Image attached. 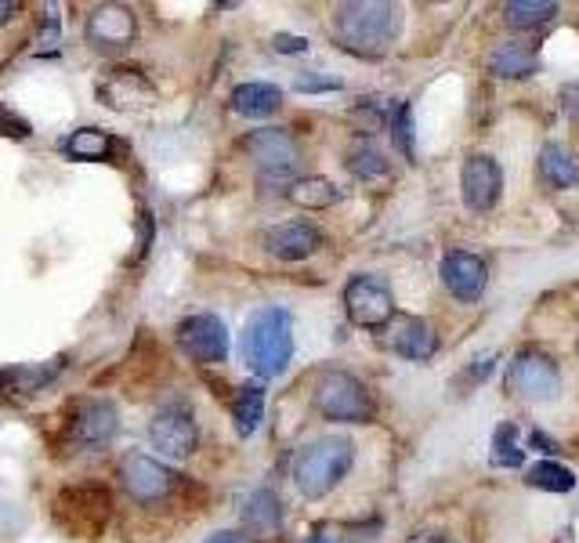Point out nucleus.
Masks as SVG:
<instances>
[{
	"instance_id": "1",
	"label": "nucleus",
	"mask_w": 579,
	"mask_h": 543,
	"mask_svg": "<svg viewBox=\"0 0 579 543\" xmlns=\"http://www.w3.org/2000/svg\"><path fill=\"white\" fill-rule=\"evenodd\" d=\"M334 30L340 47L356 55H384L398 37V8L384 4V0H351V4H337Z\"/></svg>"
},
{
	"instance_id": "2",
	"label": "nucleus",
	"mask_w": 579,
	"mask_h": 543,
	"mask_svg": "<svg viewBox=\"0 0 579 543\" xmlns=\"http://www.w3.org/2000/svg\"><path fill=\"white\" fill-rule=\"evenodd\" d=\"M351 464H356V446L340 435H323L293 457V486L301 489V497L319 500L348 475Z\"/></svg>"
},
{
	"instance_id": "3",
	"label": "nucleus",
	"mask_w": 579,
	"mask_h": 543,
	"mask_svg": "<svg viewBox=\"0 0 579 543\" xmlns=\"http://www.w3.org/2000/svg\"><path fill=\"white\" fill-rule=\"evenodd\" d=\"M246 362L257 377H279L290 366L293 356V323L290 312L279 309V304H268V309L254 312V319L246 323Z\"/></svg>"
},
{
	"instance_id": "4",
	"label": "nucleus",
	"mask_w": 579,
	"mask_h": 543,
	"mask_svg": "<svg viewBox=\"0 0 579 543\" xmlns=\"http://www.w3.org/2000/svg\"><path fill=\"white\" fill-rule=\"evenodd\" d=\"M315 409L326 420L340 424H366L373 420V398L366 392V384L359 377H351L345 370H326L315 381Z\"/></svg>"
},
{
	"instance_id": "5",
	"label": "nucleus",
	"mask_w": 579,
	"mask_h": 543,
	"mask_svg": "<svg viewBox=\"0 0 579 543\" xmlns=\"http://www.w3.org/2000/svg\"><path fill=\"white\" fill-rule=\"evenodd\" d=\"M243 149L251 152L257 174H262V182H279V185H290V174L298 171L301 163V149L293 135L279 131V127H262V131H254L251 138L243 141Z\"/></svg>"
},
{
	"instance_id": "6",
	"label": "nucleus",
	"mask_w": 579,
	"mask_h": 543,
	"mask_svg": "<svg viewBox=\"0 0 579 543\" xmlns=\"http://www.w3.org/2000/svg\"><path fill=\"white\" fill-rule=\"evenodd\" d=\"M345 312L356 326L381 330L395 319V298L381 276H356L345 287Z\"/></svg>"
},
{
	"instance_id": "7",
	"label": "nucleus",
	"mask_w": 579,
	"mask_h": 543,
	"mask_svg": "<svg viewBox=\"0 0 579 543\" xmlns=\"http://www.w3.org/2000/svg\"><path fill=\"white\" fill-rule=\"evenodd\" d=\"M149 439L163 457L185 460L196 453L199 428H196V413L185 403H167L157 409V417L149 424Z\"/></svg>"
},
{
	"instance_id": "8",
	"label": "nucleus",
	"mask_w": 579,
	"mask_h": 543,
	"mask_svg": "<svg viewBox=\"0 0 579 543\" xmlns=\"http://www.w3.org/2000/svg\"><path fill=\"white\" fill-rule=\"evenodd\" d=\"M507 388L514 395L529 398V403H543V398H554L561 388V370L558 362L543 351H518L511 370H507Z\"/></svg>"
},
{
	"instance_id": "9",
	"label": "nucleus",
	"mask_w": 579,
	"mask_h": 543,
	"mask_svg": "<svg viewBox=\"0 0 579 543\" xmlns=\"http://www.w3.org/2000/svg\"><path fill=\"white\" fill-rule=\"evenodd\" d=\"M120 482H124V489L131 493V500L160 504L171 497L174 486H178V475L146 453H127L120 460Z\"/></svg>"
},
{
	"instance_id": "10",
	"label": "nucleus",
	"mask_w": 579,
	"mask_h": 543,
	"mask_svg": "<svg viewBox=\"0 0 579 543\" xmlns=\"http://www.w3.org/2000/svg\"><path fill=\"white\" fill-rule=\"evenodd\" d=\"M178 345L199 366H218L229 359V326L210 312L188 315L178 326Z\"/></svg>"
},
{
	"instance_id": "11",
	"label": "nucleus",
	"mask_w": 579,
	"mask_h": 543,
	"mask_svg": "<svg viewBox=\"0 0 579 543\" xmlns=\"http://www.w3.org/2000/svg\"><path fill=\"white\" fill-rule=\"evenodd\" d=\"M138 19L127 4H99L88 15V41L102 51H120V47L135 44Z\"/></svg>"
},
{
	"instance_id": "12",
	"label": "nucleus",
	"mask_w": 579,
	"mask_h": 543,
	"mask_svg": "<svg viewBox=\"0 0 579 543\" xmlns=\"http://www.w3.org/2000/svg\"><path fill=\"white\" fill-rule=\"evenodd\" d=\"M460 193L471 210H493L503 193V171L493 157H471L460 174Z\"/></svg>"
},
{
	"instance_id": "13",
	"label": "nucleus",
	"mask_w": 579,
	"mask_h": 543,
	"mask_svg": "<svg viewBox=\"0 0 579 543\" xmlns=\"http://www.w3.org/2000/svg\"><path fill=\"white\" fill-rule=\"evenodd\" d=\"M116 431H120V413H116L113 403H105V398H91V403L77 406L73 439L80 446H88V450H102V446H109L116 439Z\"/></svg>"
},
{
	"instance_id": "14",
	"label": "nucleus",
	"mask_w": 579,
	"mask_h": 543,
	"mask_svg": "<svg viewBox=\"0 0 579 543\" xmlns=\"http://www.w3.org/2000/svg\"><path fill=\"white\" fill-rule=\"evenodd\" d=\"M486 279H489V268L478 254L453 251L442 257V282L456 301H478L482 290H486Z\"/></svg>"
},
{
	"instance_id": "15",
	"label": "nucleus",
	"mask_w": 579,
	"mask_h": 543,
	"mask_svg": "<svg viewBox=\"0 0 579 543\" xmlns=\"http://www.w3.org/2000/svg\"><path fill=\"white\" fill-rule=\"evenodd\" d=\"M323 246V235L309 221H287L265 232V251L279 262H301V257L315 254Z\"/></svg>"
},
{
	"instance_id": "16",
	"label": "nucleus",
	"mask_w": 579,
	"mask_h": 543,
	"mask_svg": "<svg viewBox=\"0 0 579 543\" xmlns=\"http://www.w3.org/2000/svg\"><path fill=\"white\" fill-rule=\"evenodd\" d=\"M99 99L116 113H131L157 99V88H152L138 69H116V73L99 88Z\"/></svg>"
},
{
	"instance_id": "17",
	"label": "nucleus",
	"mask_w": 579,
	"mask_h": 543,
	"mask_svg": "<svg viewBox=\"0 0 579 543\" xmlns=\"http://www.w3.org/2000/svg\"><path fill=\"white\" fill-rule=\"evenodd\" d=\"M435 330L417 315H395L387 323V348L398 351L402 359H431L435 356Z\"/></svg>"
},
{
	"instance_id": "18",
	"label": "nucleus",
	"mask_w": 579,
	"mask_h": 543,
	"mask_svg": "<svg viewBox=\"0 0 579 543\" xmlns=\"http://www.w3.org/2000/svg\"><path fill=\"white\" fill-rule=\"evenodd\" d=\"M489 69L503 80H522V77H533L540 69V55H536L533 44L511 41V44L496 47L493 58H489Z\"/></svg>"
},
{
	"instance_id": "19",
	"label": "nucleus",
	"mask_w": 579,
	"mask_h": 543,
	"mask_svg": "<svg viewBox=\"0 0 579 543\" xmlns=\"http://www.w3.org/2000/svg\"><path fill=\"white\" fill-rule=\"evenodd\" d=\"M279 102H282V91L276 84H262V80H251V84H240L232 91V109L240 116H251V120L271 116L279 109Z\"/></svg>"
},
{
	"instance_id": "20",
	"label": "nucleus",
	"mask_w": 579,
	"mask_h": 543,
	"mask_svg": "<svg viewBox=\"0 0 579 543\" xmlns=\"http://www.w3.org/2000/svg\"><path fill=\"white\" fill-rule=\"evenodd\" d=\"M62 149H66V157H73V160L99 163V160H109L116 152V138L99 131V127H80V131H73L62 141Z\"/></svg>"
},
{
	"instance_id": "21",
	"label": "nucleus",
	"mask_w": 579,
	"mask_h": 543,
	"mask_svg": "<svg viewBox=\"0 0 579 543\" xmlns=\"http://www.w3.org/2000/svg\"><path fill=\"white\" fill-rule=\"evenodd\" d=\"M262 417H265V388L262 384H243L232 398L235 431H240L243 439H251V435L262 428Z\"/></svg>"
},
{
	"instance_id": "22",
	"label": "nucleus",
	"mask_w": 579,
	"mask_h": 543,
	"mask_svg": "<svg viewBox=\"0 0 579 543\" xmlns=\"http://www.w3.org/2000/svg\"><path fill=\"white\" fill-rule=\"evenodd\" d=\"M540 174L543 182L554 188H572L579 182V163L572 160V152L565 146H543L540 149Z\"/></svg>"
},
{
	"instance_id": "23",
	"label": "nucleus",
	"mask_w": 579,
	"mask_h": 543,
	"mask_svg": "<svg viewBox=\"0 0 579 543\" xmlns=\"http://www.w3.org/2000/svg\"><path fill=\"white\" fill-rule=\"evenodd\" d=\"M287 199L293 207H304V210H323V207H334L340 193L337 185L329 178H298L287 185Z\"/></svg>"
},
{
	"instance_id": "24",
	"label": "nucleus",
	"mask_w": 579,
	"mask_h": 543,
	"mask_svg": "<svg viewBox=\"0 0 579 543\" xmlns=\"http://www.w3.org/2000/svg\"><path fill=\"white\" fill-rule=\"evenodd\" d=\"M503 15H507V26L536 30L543 22H554L558 4H551V0H511V4L503 8Z\"/></svg>"
},
{
	"instance_id": "25",
	"label": "nucleus",
	"mask_w": 579,
	"mask_h": 543,
	"mask_svg": "<svg viewBox=\"0 0 579 543\" xmlns=\"http://www.w3.org/2000/svg\"><path fill=\"white\" fill-rule=\"evenodd\" d=\"M489 460L496 467H522L525 460V446H522V431L514 428V424H500V428L493 431V453Z\"/></svg>"
},
{
	"instance_id": "26",
	"label": "nucleus",
	"mask_w": 579,
	"mask_h": 543,
	"mask_svg": "<svg viewBox=\"0 0 579 543\" xmlns=\"http://www.w3.org/2000/svg\"><path fill=\"white\" fill-rule=\"evenodd\" d=\"M282 518V504L271 489H257L251 493V500L243 504V522L254 529H276Z\"/></svg>"
},
{
	"instance_id": "27",
	"label": "nucleus",
	"mask_w": 579,
	"mask_h": 543,
	"mask_svg": "<svg viewBox=\"0 0 579 543\" xmlns=\"http://www.w3.org/2000/svg\"><path fill=\"white\" fill-rule=\"evenodd\" d=\"M345 163H348V171L362 182H373V178H381V174H387V160L381 157V149L370 146V141H356V146L348 149Z\"/></svg>"
},
{
	"instance_id": "28",
	"label": "nucleus",
	"mask_w": 579,
	"mask_h": 543,
	"mask_svg": "<svg viewBox=\"0 0 579 543\" xmlns=\"http://www.w3.org/2000/svg\"><path fill=\"white\" fill-rule=\"evenodd\" d=\"M529 486L547 489V493H569L576 486V475L565 464H554V460H543L533 471H529Z\"/></svg>"
},
{
	"instance_id": "29",
	"label": "nucleus",
	"mask_w": 579,
	"mask_h": 543,
	"mask_svg": "<svg viewBox=\"0 0 579 543\" xmlns=\"http://www.w3.org/2000/svg\"><path fill=\"white\" fill-rule=\"evenodd\" d=\"M392 135H395V146L398 152H406V160L417 157V146H413V105L402 102L395 116H392Z\"/></svg>"
},
{
	"instance_id": "30",
	"label": "nucleus",
	"mask_w": 579,
	"mask_h": 543,
	"mask_svg": "<svg viewBox=\"0 0 579 543\" xmlns=\"http://www.w3.org/2000/svg\"><path fill=\"white\" fill-rule=\"evenodd\" d=\"M0 135H8V138H30L33 131H30V124L22 120V116H15L11 109H4V105H0Z\"/></svg>"
},
{
	"instance_id": "31",
	"label": "nucleus",
	"mask_w": 579,
	"mask_h": 543,
	"mask_svg": "<svg viewBox=\"0 0 579 543\" xmlns=\"http://www.w3.org/2000/svg\"><path fill=\"white\" fill-rule=\"evenodd\" d=\"M271 47L282 55H301V51H309V37H293V33H276L271 37Z\"/></svg>"
},
{
	"instance_id": "32",
	"label": "nucleus",
	"mask_w": 579,
	"mask_h": 543,
	"mask_svg": "<svg viewBox=\"0 0 579 543\" xmlns=\"http://www.w3.org/2000/svg\"><path fill=\"white\" fill-rule=\"evenodd\" d=\"M298 91H337L340 88V80H334V77H298V84H293Z\"/></svg>"
},
{
	"instance_id": "33",
	"label": "nucleus",
	"mask_w": 579,
	"mask_h": 543,
	"mask_svg": "<svg viewBox=\"0 0 579 543\" xmlns=\"http://www.w3.org/2000/svg\"><path fill=\"white\" fill-rule=\"evenodd\" d=\"M493 366H496V356H493V351H486V356H478L475 366H471V381H486V377L493 373Z\"/></svg>"
},
{
	"instance_id": "34",
	"label": "nucleus",
	"mask_w": 579,
	"mask_h": 543,
	"mask_svg": "<svg viewBox=\"0 0 579 543\" xmlns=\"http://www.w3.org/2000/svg\"><path fill=\"white\" fill-rule=\"evenodd\" d=\"M561 102H565V113L576 116V120H579V84L565 88V91H561Z\"/></svg>"
},
{
	"instance_id": "35",
	"label": "nucleus",
	"mask_w": 579,
	"mask_h": 543,
	"mask_svg": "<svg viewBox=\"0 0 579 543\" xmlns=\"http://www.w3.org/2000/svg\"><path fill=\"white\" fill-rule=\"evenodd\" d=\"M406 543H453L445 533H439V529H424V533H413Z\"/></svg>"
},
{
	"instance_id": "36",
	"label": "nucleus",
	"mask_w": 579,
	"mask_h": 543,
	"mask_svg": "<svg viewBox=\"0 0 579 543\" xmlns=\"http://www.w3.org/2000/svg\"><path fill=\"white\" fill-rule=\"evenodd\" d=\"M529 442H533L536 450H543V453H554V450H558L554 442H547V435H543V431H533V439H529Z\"/></svg>"
},
{
	"instance_id": "37",
	"label": "nucleus",
	"mask_w": 579,
	"mask_h": 543,
	"mask_svg": "<svg viewBox=\"0 0 579 543\" xmlns=\"http://www.w3.org/2000/svg\"><path fill=\"white\" fill-rule=\"evenodd\" d=\"M207 543H251V540L240 533H215V536H207Z\"/></svg>"
},
{
	"instance_id": "38",
	"label": "nucleus",
	"mask_w": 579,
	"mask_h": 543,
	"mask_svg": "<svg viewBox=\"0 0 579 543\" xmlns=\"http://www.w3.org/2000/svg\"><path fill=\"white\" fill-rule=\"evenodd\" d=\"M11 15H19V4H11V0H0V26L11 22Z\"/></svg>"
},
{
	"instance_id": "39",
	"label": "nucleus",
	"mask_w": 579,
	"mask_h": 543,
	"mask_svg": "<svg viewBox=\"0 0 579 543\" xmlns=\"http://www.w3.org/2000/svg\"><path fill=\"white\" fill-rule=\"evenodd\" d=\"M309 543H337V540H329V536H312Z\"/></svg>"
}]
</instances>
